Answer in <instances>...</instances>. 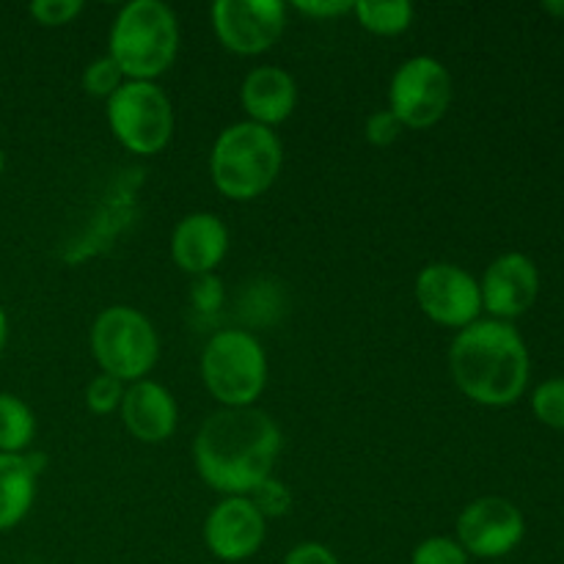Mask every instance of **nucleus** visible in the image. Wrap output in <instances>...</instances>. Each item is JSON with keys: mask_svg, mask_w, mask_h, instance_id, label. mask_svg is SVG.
<instances>
[{"mask_svg": "<svg viewBox=\"0 0 564 564\" xmlns=\"http://www.w3.org/2000/svg\"><path fill=\"white\" fill-rule=\"evenodd\" d=\"M83 11L80 0H36L31 3V17L44 28H58L75 20Z\"/></svg>", "mask_w": 564, "mask_h": 564, "instance_id": "obj_24", "label": "nucleus"}, {"mask_svg": "<svg viewBox=\"0 0 564 564\" xmlns=\"http://www.w3.org/2000/svg\"><path fill=\"white\" fill-rule=\"evenodd\" d=\"M248 499L253 501V507H257L264 518L284 516V512L292 507L290 490L284 488V482H275V479H264V482L259 485Z\"/></svg>", "mask_w": 564, "mask_h": 564, "instance_id": "obj_25", "label": "nucleus"}, {"mask_svg": "<svg viewBox=\"0 0 564 564\" xmlns=\"http://www.w3.org/2000/svg\"><path fill=\"white\" fill-rule=\"evenodd\" d=\"M180 50V22L160 0H132L119 11L110 31V58L130 80L163 75Z\"/></svg>", "mask_w": 564, "mask_h": 564, "instance_id": "obj_3", "label": "nucleus"}, {"mask_svg": "<svg viewBox=\"0 0 564 564\" xmlns=\"http://www.w3.org/2000/svg\"><path fill=\"white\" fill-rule=\"evenodd\" d=\"M534 416L554 430H564V378L545 380L532 397Z\"/></svg>", "mask_w": 564, "mask_h": 564, "instance_id": "obj_21", "label": "nucleus"}, {"mask_svg": "<svg viewBox=\"0 0 564 564\" xmlns=\"http://www.w3.org/2000/svg\"><path fill=\"white\" fill-rule=\"evenodd\" d=\"M416 301L433 323L446 328H468L482 312V292L474 275L449 262H435L419 273Z\"/></svg>", "mask_w": 564, "mask_h": 564, "instance_id": "obj_10", "label": "nucleus"}, {"mask_svg": "<svg viewBox=\"0 0 564 564\" xmlns=\"http://www.w3.org/2000/svg\"><path fill=\"white\" fill-rule=\"evenodd\" d=\"M202 375L224 408H251L268 386V358L248 330H220L207 341Z\"/></svg>", "mask_w": 564, "mask_h": 564, "instance_id": "obj_5", "label": "nucleus"}, {"mask_svg": "<svg viewBox=\"0 0 564 564\" xmlns=\"http://www.w3.org/2000/svg\"><path fill=\"white\" fill-rule=\"evenodd\" d=\"M176 402L160 383L138 380L124 389L121 400V422L143 444H163L176 430Z\"/></svg>", "mask_w": 564, "mask_h": 564, "instance_id": "obj_15", "label": "nucleus"}, {"mask_svg": "<svg viewBox=\"0 0 564 564\" xmlns=\"http://www.w3.org/2000/svg\"><path fill=\"white\" fill-rule=\"evenodd\" d=\"M108 121L121 147L132 154L163 152L174 135L171 99L149 80H127L108 99Z\"/></svg>", "mask_w": 564, "mask_h": 564, "instance_id": "obj_7", "label": "nucleus"}, {"mask_svg": "<svg viewBox=\"0 0 564 564\" xmlns=\"http://www.w3.org/2000/svg\"><path fill=\"white\" fill-rule=\"evenodd\" d=\"M191 297L193 306H196L198 312H218V308L224 306V284H220L213 273L198 275V281L193 284Z\"/></svg>", "mask_w": 564, "mask_h": 564, "instance_id": "obj_27", "label": "nucleus"}, {"mask_svg": "<svg viewBox=\"0 0 564 564\" xmlns=\"http://www.w3.org/2000/svg\"><path fill=\"white\" fill-rule=\"evenodd\" d=\"M479 292H482V308L507 323L527 314L538 301L540 273L527 253H505L488 268Z\"/></svg>", "mask_w": 564, "mask_h": 564, "instance_id": "obj_13", "label": "nucleus"}, {"mask_svg": "<svg viewBox=\"0 0 564 564\" xmlns=\"http://www.w3.org/2000/svg\"><path fill=\"white\" fill-rule=\"evenodd\" d=\"M543 9L551 11V14H556V17H564V3H545Z\"/></svg>", "mask_w": 564, "mask_h": 564, "instance_id": "obj_31", "label": "nucleus"}, {"mask_svg": "<svg viewBox=\"0 0 564 564\" xmlns=\"http://www.w3.org/2000/svg\"><path fill=\"white\" fill-rule=\"evenodd\" d=\"M449 369L468 400L488 408L512 405L529 383V352L521 334L501 319H477L457 334Z\"/></svg>", "mask_w": 564, "mask_h": 564, "instance_id": "obj_2", "label": "nucleus"}, {"mask_svg": "<svg viewBox=\"0 0 564 564\" xmlns=\"http://www.w3.org/2000/svg\"><path fill=\"white\" fill-rule=\"evenodd\" d=\"M402 121L391 110H378L367 119V141L375 147H391L402 135Z\"/></svg>", "mask_w": 564, "mask_h": 564, "instance_id": "obj_26", "label": "nucleus"}, {"mask_svg": "<svg viewBox=\"0 0 564 564\" xmlns=\"http://www.w3.org/2000/svg\"><path fill=\"white\" fill-rule=\"evenodd\" d=\"M6 330H9V323H6V312L0 308V350H3L6 345Z\"/></svg>", "mask_w": 564, "mask_h": 564, "instance_id": "obj_30", "label": "nucleus"}, {"mask_svg": "<svg viewBox=\"0 0 564 564\" xmlns=\"http://www.w3.org/2000/svg\"><path fill=\"white\" fill-rule=\"evenodd\" d=\"M3 169H6V154L3 149H0V174H3Z\"/></svg>", "mask_w": 564, "mask_h": 564, "instance_id": "obj_32", "label": "nucleus"}, {"mask_svg": "<svg viewBox=\"0 0 564 564\" xmlns=\"http://www.w3.org/2000/svg\"><path fill=\"white\" fill-rule=\"evenodd\" d=\"M284 564H339L334 551L319 543H301L286 554Z\"/></svg>", "mask_w": 564, "mask_h": 564, "instance_id": "obj_29", "label": "nucleus"}, {"mask_svg": "<svg viewBox=\"0 0 564 564\" xmlns=\"http://www.w3.org/2000/svg\"><path fill=\"white\" fill-rule=\"evenodd\" d=\"M281 430L259 408H224L202 424L193 457L204 482L226 496H251L270 479Z\"/></svg>", "mask_w": 564, "mask_h": 564, "instance_id": "obj_1", "label": "nucleus"}, {"mask_svg": "<svg viewBox=\"0 0 564 564\" xmlns=\"http://www.w3.org/2000/svg\"><path fill=\"white\" fill-rule=\"evenodd\" d=\"M527 523L512 501L485 496L471 501L457 518V543L479 560H499L523 540Z\"/></svg>", "mask_w": 564, "mask_h": 564, "instance_id": "obj_11", "label": "nucleus"}, {"mask_svg": "<svg viewBox=\"0 0 564 564\" xmlns=\"http://www.w3.org/2000/svg\"><path fill=\"white\" fill-rule=\"evenodd\" d=\"M297 105V86L281 66H259L242 83V108L253 124L273 127L292 116Z\"/></svg>", "mask_w": 564, "mask_h": 564, "instance_id": "obj_16", "label": "nucleus"}, {"mask_svg": "<svg viewBox=\"0 0 564 564\" xmlns=\"http://www.w3.org/2000/svg\"><path fill=\"white\" fill-rule=\"evenodd\" d=\"M229 231L213 213H193L176 224L171 237V257L185 273L209 275L226 257Z\"/></svg>", "mask_w": 564, "mask_h": 564, "instance_id": "obj_14", "label": "nucleus"}, {"mask_svg": "<svg viewBox=\"0 0 564 564\" xmlns=\"http://www.w3.org/2000/svg\"><path fill=\"white\" fill-rule=\"evenodd\" d=\"M124 400V383L113 375H97V378L88 383L86 389V402L94 413L105 416V413H113L116 408H121Z\"/></svg>", "mask_w": 564, "mask_h": 564, "instance_id": "obj_22", "label": "nucleus"}, {"mask_svg": "<svg viewBox=\"0 0 564 564\" xmlns=\"http://www.w3.org/2000/svg\"><path fill=\"white\" fill-rule=\"evenodd\" d=\"M281 141L270 127L253 121H237L226 127L213 147L209 171L224 196L235 202H251L262 196L281 174Z\"/></svg>", "mask_w": 564, "mask_h": 564, "instance_id": "obj_4", "label": "nucleus"}, {"mask_svg": "<svg viewBox=\"0 0 564 564\" xmlns=\"http://www.w3.org/2000/svg\"><path fill=\"white\" fill-rule=\"evenodd\" d=\"M391 113L411 130L438 124L452 105V75L438 58L416 55L405 61L391 77Z\"/></svg>", "mask_w": 564, "mask_h": 564, "instance_id": "obj_8", "label": "nucleus"}, {"mask_svg": "<svg viewBox=\"0 0 564 564\" xmlns=\"http://www.w3.org/2000/svg\"><path fill=\"white\" fill-rule=\"evenodd\" d=\"M358 22L378 36H397L413 22V6L408 0H361L352 3Z\"/></svg>", "mask_w": 564, "mask_h": 564, "instance_id": "obj_19", "label": "nucleus"}, {"mask_svg": "<svg viewBox=\"0 0 564 564\" xmlns=\"http://www.w3.org/2000/svg\"><path fill=\"white\" fill-rule=\"evenodd\" d=\"M213 28L231 53L259 55L273 47L286 28V9L279 0H218Z\"/></svg>", "mask_w": 564, "mask_h": 564, "instance_id": "obj_9", "label": "nucleus"}, {"mask_svg": "<svg viewBox=\"0 0 564 564\" xmlns=\"http://www.w3.org/2000/svg\"><path fill=\"white\" fill-rule=\"evenodd\" d=\"M295 9L306 17H317V20H336L341 14H350L352 3L347 0H297Z\"/></svg>", "mask_w": 564, "mask_h": 564, "instance_id": "obj_28", "label": "nucleus"}, {"mask_svg": "<svg viewBox=\"0 0 564 564\" xmlns=\"http://www.w3.org/2000/svg\"><path fill=\"white\" fill-rule=\"evenodd\" d=\"M36 433L31 408L14 394H0V455H22Z\"/></svg>", "mask_w": 564, "mask_h": 564, "instance_id": "obj_18", "label": "nucleus"}, {"mask_svg": "<svg viewBox=\"0 0 564 564\" xmlns=\"http://www.w3.org/2000/svg\"><path fill=\"white\" fill-rule=\"evenodd\" d=\"M124 86V72L119 69L110 55H102V58H94L91 64L83 72V88H86L91 97L110 99L119 88Z\"/></svg>", "mask_w": 564, "mask_h": 564, "instance_id": "obj_20", "label": "nucleus"}, {"mask_svg": "<svg viewBox=\"0 0 564 564\" xmlns=\"http://www.w3.org/2000/svg\"><path fill=\"white\" fill-rule=\"evenodd\" d=\"M468 554L452 538H430L413 551L411 564H466Z\"/></svg>", "mask_w": 564, "mask_h": 564, "instance_id": "obj_23", "label": "nucleus"}, {"mask_svg": "<svg viewBox=\"0 0 564 564\" xmlns=\"http://www.w3.org/2000/svg\"><path fill=\"white\" fill-rule=\"evenodd\" d=\"M36 496V471L25 455H0V532L28 516Z\"/></svg>", "mask_w": 564, "mask_h": 564, "instance_id": "obj_17", "label": "nucleus"}, {"mask_svg": "<svg viewBox=\"0 0 564 564\" xmlns=\"http://www.w3.org/2000/svg\"><path fill=\"white\" fill-rule=\"evenodd\" d=\"M204 540L218 560H251L264 543V516L248 496H229L209 512L204 523Z\"/></svg>", "mask_w": 564, "mask_h": 564, "instance_id": "obj_12", "label": "nucleus"}, {"mask_svg": "<svg viewBox=\"0 0 564 564\" xmlns=\"http://www.w3.org/2000/svg\"><path fill=\"white\" fill-rule=\"evenodd\" d=\"M91 350L105 375H113L121 383H138L158 364L160 341L138 308L110 306L94 319Z\"/></svg>", "mask_w": 564, "mask_h": 564, "instance_id": "obj_6", "label": "nucleus"}]
</instances>
